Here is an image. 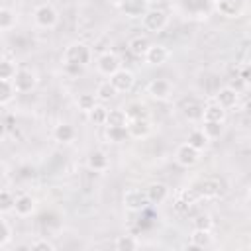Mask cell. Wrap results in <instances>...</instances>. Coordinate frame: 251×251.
Here are the masks:
<instances>
[{
	"label": "cell",
	"mask_w": 251,
	"mask_h": 251,
	"mask_svg": "<svg viewBox=\"0 0 251 251\" xmlns=\"http://www.w3.org/2000/svg\"><path fill=\"white\" fill-rule=\"evenodd\" d=\"M33 24L39 27V29H53L57 24H59V12L55 10L53 4H37L33 8Z\"/></svg>",
	"instance_id": "obj_2"
},
{
	"label": "cell",
	"mask_w": 251,
	"mask_h": 251,
	"mask_svg": "<svg viewBox=\"0 0 251 251\" xmlns=\"http://www.w3.org/2000/svg\"><path fill=\"white\" fill-rule=\"evenodd\" d=\"M6 133H8V126H6V120H4V118H0V141L6 137Z\"/></svg>",
	"instance_id": "obj_41"
},
{
	"label": "cell",
	"mask_w": 251,
	"mask_h": 251,
	"mask_svg": "<svg viewBox=\"0 0 251 251\" xmlns=\"http://www.w3.org/2000/svg\"><path fill=\"white\" fill-rule=\"evenodd\" d=\"M167 24H169V16L161 8H147V12L141 16V27L151 33L163 31L167 27Z\"/></svg>",
	"instance_id": "obj_3"
},
{
	"label": "cell",
	"mask_w": 251,
	"mask_h": 251,
	"mask_svg": "<svg viewBox=\"0 0 251 251\" xmlns=\"http://www.w3.org/2000/svg\"><path fill=\"white\" fill-rule=\"evenodd\" d=\"M63 67H65V73L67 75H73V76H76V75H80L84 71V67H78V65H67V63H63Z\"/></svg>",
	"instance_id": "obj_39"
},
{
	"label": "cell",
	"mask_w": 251,
	"mask_h": 251,
	"mask_svg": "<svg viewBox=\"0 0 251 251\" xmlns=\"http://www.w3.org/2000/svg\"><path fill=\"white\" fill-rule=\"evenodd\" d=\"M147 2H149V4H151V2H163V0H147Z\"/></svg>",
	"instance_id": "obj_42"
},
{
	"label": "cell",
	"mask_w": 251,
	"mask_h": 251,
	"mask_svg": "<svg viewBox=\"0 0 251 251\" xmlns=\"http://www.w3.org/2000/svg\"><path fill=\"white\" fill-rule=\"evenodd\" d=\"M190 190L196 194V198H216L222 192V184L218 178H200L190 186Z\"/></svg>",
	"instance_id": "obj_7"
},
{
	"label": "cell",
	"mask_w": 251,
	"mask_h": 251,
	"mask_svg": "<svg viewBox=\"0 0 251 251\" xmlns=\"http://www.w3.org/2000/svg\"><path fill=\"white\" fill-rule=\"evenodd\" d=\"M16 96V88L12 84V80H2L0 78V106H6L14 100Z\"/></svg>",
	"instance_id": "obj_29"
},
{
	"label": "cell",
	"mask_w": 251,
	"mask_h": 251,
	"mask_svg": "<svg viewBox=\"0 0 251 251\" xmlns=\"http://www.w3.org/2000/svg\"><path fill=\"white\" fill-rule=\"evenodd\" d=\"M114 247L120 249V251H133V249L139 247V241L135 239V235H120V237L116 239Z\"/></svg>",
	"instance_id": "obj_32"
},
{
	"label": "cell",
	"mask_w": 251,
	"mask_h": 251,
	"mask_svg": "<svg viewBox=\"0 0 251 251\" xmlns=\"http://www.w3.org/2000/svg\"><path fill=\"white\" fill-rule=\"evenodd\" d=\"M106 137L112 143H124L129 139L127 133V124L126 126H106Z\"/></svg>",
	"instance_id": "obj_23"
},
{
	"label": "cell",
	"mask_w": 251,
	"mask_h": 251,
	"mask_svg": "<svg viewBox=\"0 0 251 251\" xmlns=\"http://www.w3.org/2000/svg\"><path fill=\"white\" fill-rule=\"evenodd\" d=\"M10 235H12L10 226L0 218V247H2V245H6V243L10 241Z\"/></svg>",
	"instance_id": "obj_38"
},
{
	"label": "cell",
	"mask_w": 251,
	"mask_h": 251,
	"mask_svg": "<svg viewBox=\"0 0 251 251\" xmlns=\"http://www.w3.org/2000/svg\"><path fill=\"white\" fill-rule=\"evenodd\" d=\"M63 63L67 65H78V67H88L92 63V49L90 45L82 43V41H75L71 43L65 53H63Z\"/></svg>",
	"instance_id": "obj_1"
},
{
	"label": "cell",
	"mask_w": 251,
	"mask_h": 251,
	"mask_svg": "<svg viewBox=\"0 0 251 251\" xmlns=\"http://www.w3.org/2000/svg\"><path fill=\"white\" fill-rule=\"evenodd\" d=\"M127 124V116L122 108H116V110H108V116H106V124L104 126H126Z\"/></svg>",
	"instance_id": "obj_31"
},
{
	"label": "cell",
	"mask_w": 251,
	"mask_h": 251,
	"mask_svg": "<svg viewBox=\"0 0 251 251\" xmlns=\"http://www.w3.org/2000/svg\"><path fill=\"white\" fill-rule=\"evenodd\" d=\"M226 118H227V112L214 100L202 106V122H224L226 124Z\"/></svg>",
	"instance_id": "obj_20"
},
{
	"label": "cell",
	"mask_w": 251,
	"mask_h": 251,
	"mask_svg": "<svg viewBox=\"0 0 251 251\" xmlns=\"http://www.w3.org/2000/svg\"><path fill=\"white\" fill-rule=\"evenodd\" d=\"M212 100L216 104H220L226 112H229V110L237 108V104H239V92L233 86H222V88L216 90V94H214Z\"/></svg>",
	"instance_id": "obj_9"
},
{
	"label": "cell",
	"mask_w": 251,
	"mask_h": 251,
	"mask_svg": "<svg viewBox=\"0 0 251 251\" xmlns=\"http://www.w3.org/2000/svg\"><path fill=\"white\" fill-rule=\"evenodd\" d=\"M12 212H14L16 216H20V218L31 216V214L35 212V198H33L31 194H18Z\"/></svg>",
	"instance_id": "obj_18"
},
{
	"label": "cell",
	"mask_w": 251,
	"mask_h": 251,
	"mask_svg": "<svg viewBox=\"0 0 251 251\" xmlns=\"http://www.w3.org/2000/svg\"><path fill=\"white\" fill-rule=\"evenodd\" d=\"M96 102H98L96 96H94V94H88V92L76 96V108H78L80 112H84V114H88V112L96 106Z\"/></svg>",
	"instance_id": "obj_30"
},
{
	"label": "cell",
	"mask_w": 251,
	"mask_h": 251,
	"mask_svg": "<svg viewBox=\"0 0 251 251\" xmlns=\"http://www.w3.org/2000/svg\"><path fill=\"white\" fill-rule=\"evenodd\" d=\"M124 112H126L127 120H139V118H147V116H149L145 104H141V102H131V104H127Z\"/></svg>",
	"instance_id": "obj_28"
},
{
	"label": "cell",
	"mask_w": 251,
	"mask_h": 251,
	"mask_svg": "<svg viewBox=\"0 0 251 251\" xmlns=\"http://www.w3.org/2000/svg\"><path fill=\"white\" fill-rule=\"evenodd\" d=\"M202 131L210 141L220 139L224 135V122H202Z\"/></svg>",
	"instance_id": "obj_26"
},
{
	"label": "cell",
	"mask_w": 251,
	"mask_h": 251,
	"mask_svg": "<svg viewBox=\"0 0 251 251\" xmlns=\"http://www.w3.org/2000/svg\"><path fill=\"white\" fill-rule=\"evenodd\" d=\"M149 45H151V41H149L145 35H133V37L127 41V51H129L133 57L143 59V55H145V51H147Z\"/></svg>",
	"instance_id": "obj_21"
},
{
	"label": "cell",
	"mask_w": 251,
	"mask_h": 251,
	"mask_svg": "<svg viewBox=\"0 0 251 251\" xmlns=\"http://www.w3.org/2000/svg\"><path fill=\"white\" fill-rule=\"evenodd\" d=\"M147 94L153 100H159V102L169 100L171 94H173V84L167 78H151L149 84H147Z\"/></svg>",
	"instance_id": "obj_10"
},
{
	"label": "cell",
	"mask_w": 251,
	"mask_h": 251,
	"mask_svg": "<svg viewBox=\"0 0 251 251\" xmlns=\"http://www.w3.org/2000/svg\"><path fill=\"white\" fill-rule=\"evenodd\" d=\"M29 249H43V251H53L55 245L49 241V239H43V237H37L29 243Z\"/></svg>",
	"instance_id": "obj_37"
},
{
	"label": "cell",
	"mask_w": 251,
	"mask_h": 251,
	"mask_svg": "<svg viewBox=\"0 0 251 251\" xmlns=\"http://www.w3.org/2000/svg\"><path fill=\"white\" fill-rule=\"evenodd\" d=\"M12 84H14L16 92H20V94L31 92L37 86V73L27 67H18V71L12 78Z\"/></svg>",
	"instance_id": "obj_4"
},
{
	"label": "cell",
	"mask_w": 251,
	"mask_h": 251,
	"mask_svg": "<svg viewBox=\"0 0 251 251\" xmlns=\"http://www.w3.org/2000/svg\"><path fill=\"white\" fill-rule=\"evenodd\" d=\"M198 161H200V151L194 149L192 145H188L186 141L176 147V151H175V163H176L178 167L190 169V167H194Z\"/></svg>",
	"instance_id": "obj_6"
},
{
	"label": "cell",
	"mask_w": 251,
	"mask_h": 251,
	"mask_svg": "<svg viewBox=\"0 0 251 251\" xmlns=\"http://www.w3.org/2000/svg\"><path fill=\"white\" fill-rule=\"evenodd\" d=\"M214 8L224 18H239L247 8V0H214Z\"/></svg>",
	"instance_id": "obj_5"
},
{
	"label": "cell",
	"mask_w": 251,
	"mask_h": 251,
	"mask_svg": "<svg viewBox=\"0 0 251 251\" xmlns=\"http://www.w3.org/2000/svg\"><path fill=\"white\" fill-rule=\"evenodd\" d=\"M14 202L16 196L10 190H0V214H8L14 210Z\"/></svg>",
	"instance_id": "obj_35"
},
{
	"label": "cell",
	"mask_w": 251,
	"mask_h": 251,
	"mask_svg": "<svg viewBox=\"0 0 251 251\" xmlns=\"http://www.w3.org/2000/svg\"><path fill=\"white\" fill-rule=\"evenodd\" d=\"M18 71V65L10 59H0V78L2 80H12Z\"/></svg>",
	"instance_id": "obj_33"
},
{
	"label": "cell",
	"mask_w": 251,
	"mask_h": 251,
	"mask_svg": "<svg viewBox=\"0 0 251 251\" xmlns=\"http://www.w3.org/2000/svg\"><path fill=\"white\" fill-rule=\"evenodd\" d=\"M186 143L188 145H192L194 149H198L200 153L208 147V143H210V139L204 135V131H202V127H194L190 133H188V137H186Z\"/></svg>",
	"instance_id": "obj_24"
},
{
	"label": "cell",
	"mask_w": 251,
	"mask_h": 251,
	"mask_svg": "<svg viewBox=\"0 0 251 251\" xmlns=\"http://www.w3.org/2000/svg\"><path fill=\"white\" fill-rule=\"evenodd\" d=\"M116 94H118V92L114 90V86L110 84V80H104V82H100V84L96 86V90H94V96H96V100H98V102H102V104L110 102V100H112Z\"/></svg>",
	"instance_id": "obj_25"
},
{
	"label": "cell",
	"mask_w": 251,
	"mask_h": 251,
	"mask_svg": "<svg viewBox=\"0 0 251 251\" xmlns=\"http://www.w3.org/2000/svg\"><path fill=\"white\" fill-rule=\"evenodd\" d=\"M127 133L133 139H145L151 135V122L149 118H139V120H127Z\"/></svg>",
	"instance_id": "obj_15"
},
{
	"label": "cell",
	"mask_w": 251,
	"mask_h": 251,
	"mask_svg": "<svg viewBox=\"0 0 251 251\" xmlns=\"http://www.w3.org/2000/svg\"><path fill=\"white\" fill-rule=\"evenodd\" d=\"M124 206L129 212H143V210H147L149 202L145 198V190H139V188L126 190V194H124Z\"/></svg>",
	"instance_id": "obj_11"
},
{
	"label": "cell",
	"mask_w": 251,
	"mask_h": 251,
	"mask_svg": "<svg viewBox=\"0 0 251 251\" xmlns=\"http://www.w3.org/2000/svg\"><path fill=\"white\" fill-rule=\"evenodd\" d=\"M212 226H214V222H212V216L210 214H198L192 220V227L194 229H210L212 231Z\"/></svg>",
	"instance_id": "obj_36"
},
{
	"label": "cell",
	"mask_w": 251,
	"mask_h": 251,
	"mask_svg": "<svg viewBox=\"0 0 251 251\" xmlns=\"http://www.w3.org/2000/svg\"><path fill=\"white\" fill-rule=\"evenodd\" d=\"M112 2H114V4H118V2H120V0H112Z\"/></svg>",
	"instance_id": "obj_43"
},
{
	"label": "cell",
	"mask_w": 251,
	"mask_h": 251,
	"mask_svg": "<svg viewBox=\"0 0 251 251\" xmlns=\"http://www.w3.org/2000/svg\"><path fill=\"white\" fill-rule=\"evenodd\" d=\"M86 167H88L90 171H94V173H106V171L110 169V159H108V155H106L104 151L94 149V151H90L88 157H86Z\"/></svg>",
	"instance_id": "obj_16"
},
{
	"label": "cell",
	"mask_w": 251,
	"mask_h": 251,
	"mask_svg": "<svg viewBox=\"0 0 251 251\" xmlns=\"http://www.w3.org/2000/svg\"><path fill=\"white\" fill-rule=\"evenodd\" d=\"M239 76H241V80L247 84L249 82V65L247 63H243L241 67H239Z\"/></svg>",
	"instance_id": "obj_40"
},
{
	"label": "cell",
	"mask_w": 251,
	"mask_h": 251,
	"mask_svg": "<svg viewBox=\"0 0 251 251\" xmlns=\"http://www.w3.org/2000/svg\"><path fill=\"white\" fill-rule=\"evenodd\" d=\"M212 245V233L210 229H192L190 233V247L194 249H206Z\"/></svg>",
	"instance_id": "obj_22"
},
{
	"label": "cell",
	"mask_w": 251,
	"mask_h": 251,
	"mask_svg": "<svg viewBox=\"0 0 251 251\" xmlns=\"http://www.w3.org/2000/svg\"><path fill=\"white\" fill-rule=\"evenodd\" d=\"M108 80H110V84L114 86V90L120 92V94L129 92V90L133 88V84H135V76H133V73L127 71V69H122V67H120L114 75H110Z\"/></svg>",
	"instance_id": "obj_8"
},
{
	"label": "cell",
	"mask_w": 251,
	"mask_h": 251,
	"mask_svg": "<svg viewBox=\"0 0 251 251\" xmlns=\"http://www.w3.org/2000/svg\"><path fill=\"white\" fill-rule=\"evenodd\" d=\"M171 57V51L161 45V43H151L143 55V61L149 65V67H159V65H165Z\"/></svg>",
	"instance_id": "obj_12"
},
{
	"label": "cell",
	"mask_w": 251,
	"mask_h": 251,
	"mask_svg": "<svg viewBox=\"0 0 251 251\" xmlns=\"http://www.w3.org/2000/svg\"><path fill=\"white\" fill-rule=\"evenodd\" d=\"M145 198L149 204L157 206V204H163L167 198H169V186L163 184V182H151L147 188H145Z\"/></svg>",
	"instance_id": "obj_17"
},
{
	"label": "cell",
	"mask_w": 251,
	"mask_h": 251,
	"mask_svg": "<svg viewBox=\"0 0 251 251\" xmlns=\"http://www.w3.org/2000/svg\"><path fill=\"white\" fill-rule=\"evenodd\" d=\"M86 116H88V120H90L92 124L104 126V124H106V116H108V108H106L102 102H96V106H94Z\"/></svg>",
	"instance_id": "obj_27"
},
{
	"label": "cell",
	"mask_w": 251,
	"mask_h": 251,
	"mask_svg": "<svg viewBox=\"0 0 251 251\" xmlns=\"http://www.w3.org/2000/svg\"><path fill=\"white\" fill-rule=\"evenodd\" d=\"M51 135H53V139H55L57 143H71V141H75V137H76V129H75V126L69 124V122H59V124L53 127Z\"/></svg>",
	"instance_id": "obj_19"
},
{
	"label": "cell",
	"mask_w": 251,
	"mask_h": 251,
	"mask_svg": "<svg viewBox=\"0 0 251 251\" xmlns=\"http://www.w3.org/2000/svg\"><path fill=\"white\" fill-rule=\"evenodd\" d=\"M120 67H122V63H120V59H118L116 53L106 51V53H100V55L96 57V71H98L102 76L114 75Z\"/></svg>",
	"instance_id": "obj_13"
},
{
	"label": "cell",
	"mask_w": 251,
	"mask_h": 251,
	"mask_svg": "<svg viewBox=\"0 0 251 251\" xmlns=\"http://www.w3.org/2000/svg\"><path fill=\"white\" fill-rule=\"evenodd\" d=\"M16 25V14L10 8H0V29L8 31Z\"/></svg>",
	"instance_id": "obj_34"
},
{
	"label": "cell",
	"mask_w": 251,
	"mask_h": 251,
	"mask_svg": "<svg viewBox=\"0 0 251 251\" xmlns=\"http://www.w3.org/2000/svg\"><path fill=\"white\" fill-rule=\"evenodd\" d=\"M120 8V12L127 18H141L147 8H149V2L147 0H120L116 4Z\"/></svg>",
	"instance_id": "obj_14"
}]
</instances>
